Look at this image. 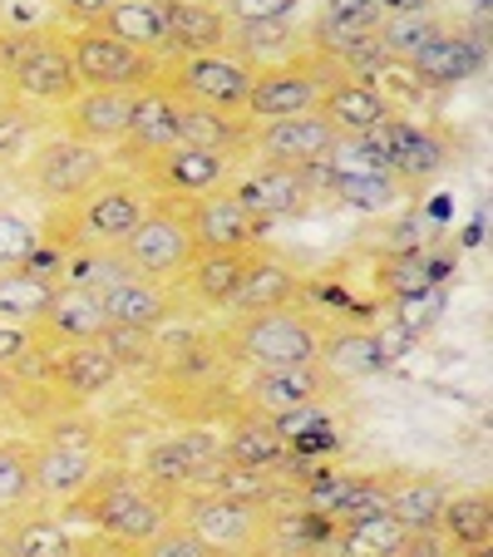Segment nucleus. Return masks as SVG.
I'll return each mask as SVG.
<instances>
[{"instance_id":"obj_57","label":"nucleus","mask_w":493,"mask_h":557,"mask_svg":"<svg viewBox=\"0 0 493 557\" xmlns=\"http://www.w3.org/2000/svg\"><path fill=\"white\" fill-rule=\"evenodd\" d=\"M0 5H5V0H0Z\"/></svg>"},{"instance_id":"obj_21","label":"nucleus","mask_w":493,"mask_h":557,"mask_svg":"<svg viewBox=\"0 0 493 557\" xmlns=\"http://www.w3.org/2000/svg\"><path fill=\"white\" fill-rule=\"evenodd\" d=\"M301 272L286 257H276L272 247H252L247 272H242L237 292H232L222 315H257V311H282V306H301Z\"/></svg>"},{"instance_id":"obj_20","label":"nucleus","mask_w":493,"mask_h":557,"mask_svg":"<svg viewBox=\"0 0 493 557\" xmlns=\"http://www.w3.org/2000/svg\"><path fill=\"white\" fill-rule=\"evenodd\" d=\"M134 99H138V89H79V95L54 114V128L79 138V144H95V148H109V153H114L128 134Z\"/></svg>"},{"instance_id":"obj_56","label":"nucleus","mask_w":493,"mask_h":557,"mask_svg":"<svg viewBox=\"0 0 493 557\" xmlns=\"http://www.w3.org/2000/svg\"><path fill=\"white\" fill-rule=\"evenodd\" d=\"M306 557H321V553H306Z\"/></svg>"},{"instance_id":"obj_24","label":"nucleus","mask_w":493,"mask_h":557,"mask_svg":"<svg viewBox=\"0 0 493 557\" xmlns=\"http://www.w3.org/2000/svg\"><path fill=\"white\" fill-rule=\"evenodd\" d=\"M99 306H104L109 321L119 326H138V331H163L183 315V301L173 286L163 282H144V276L124 272L119 282L99 286Z\"/></svg>"},{"instance_id":"obj_9","label":"nucleus","mask_w":493,"mask_h":557,"mask_svg":"<svg viewBox=\"0 0 493 557\" xmlns=\"http://www.w3.org/2000/svg\"><path fill=\"white\" fill-rule=\"evenodd\" d=\"M173 518L208 543L212 557H262V533H267V508L237 504L212 488H188L173 504Z\"/></svg>"},{"instance_id":"obj_16","label":"nucleus","mask_w":493,"mask_h":557,"mask_svg":"<svg viewBox=\"0 0 493 557\" xmlns=\"http://www.w3.org/2000/svg\"><path fill=\"white\" fill-rule=\"evenodd\" d=\"M370 138L380 144V158H385L390 178L399 183L405 198H420V193L444 173V163H449V144L434 134V124H420V119L390 114Z\"/></svg>"},{"instance_id":"obj_31","label":"nucleus","mask_w":493,"mask_h":557,"mask_svg":"<svg viewBox=\"0 0 493 557\" xmlns=\"http://www.w3.org/2000/svg\"><path fill=\"white\" fill-rule=\"evenodd\" d=\"M395 366L390 346L375 336V331H356V326H321V370L336 375L341 385L350 380H370V375H385Z\"/></svg>"},{"instance_id":"obj_2","label":"nucleus","mask_w":493,"mask_h":557,"mask_svg":"<svg viewBox=\"0 0 493 557\" xmlns=\"http://www.w3.org/2000/svg\"><path fill=\"white\" fill-rule=\"evenodd\" d=\"M222 356L242 370H286V366H321V321L301 306L257 315H227L222 326Z\"/></svg>"},{"instance_id":"obj_43","label":"nucleus","mask_w":493,"mask_h":557,"mask_svg":"<svg viewBox=\"0 0 493 557\" xmlns=\"http://www.w3.org/2000/svg\"><path fill=\"white\" fill-rule=\"evenodd\" d=\"M35 504V440H0V518Z\"/></svg>"},{"instance_id":"obj_13","label":"nucleus","mask_w":493,"mask_h":557,"mask_svg":"<svg viewBox=\"0 0 493 557\" xmlns=\"http://www.w3.org/2000/svg\"><path fill=\"white\" fill-rule=\"evenodd\" d=\"M0 85H5L11 99H21V104L45 109V114H60V109L85 89L79 74H74V64H70V50H64V25L35 35V45L11 64V74H5Z\"/></svg>"},{"instance_id":"obj_47","label":"nucleus","mask_w":493,"mask_h":557,"mask_svg":"<svg viewBox=\"0 0 493 557\" xmlns=\"http://www.w3.org/2000/svg\"><path fill=\"white\" fill-rule=\"evenodd\" d=\"M40 247V222L21 212L15 202H0V272L25 267V257Z\"/></svg>"},{"instance_id":"obj_32","label":"nucleus","mask_w":493,"mask_h":557,"mask_svg":"<svg viewBox=\"0 0 493 557\" xmlns=\"http://www.w3.org/2000/svg\"><path fill=\"white\" fill-rule=\"evenodd\" d=\"M444 498H449V484L434 479V473H390L385 513L395 518L405 533H434Z\"/></svg>"},{"instance_id":"obj_28","label":"nucleus","mask_w":493,"mask_h":557,"mask_svg":"<svg viewBox=\"0 0 493 557\" xmlns=\"http://www.w3.org/2000/svg\"><path fill=\"white\" fill-rule=\"evenodd\" d=\"M99 30L124 40L128 50L148 54V60H173V40H169V5L163 0H114L99 15Z\"/></svg>"},{"instance_id":"obj_35","label":"nucleus","mask_w":493,"mask_h":557,"mask_svg":"<svg viewBox=\"0 0 493 557\" xmlns=\"http://www.w3.org/2000/svg\"><path fill=\"white\" fill-rule=\"evenodd\" d=\"M178 144L218 148V153H232V158H252V119L178 104Z\"/></svg>"},{"instance_id":"obj_8","label":"nucleus","mask_w":493,"mask_h":557,"mask_svg":"<svg viewBox=\"0 0 493 557\" xmlns=\"http://www.w3.org/2000/svg\"><path fill=\"white\" fill-rule=\"evenodd\" d=\"M114 252L134 276L173 286L183 276V267L193 262V252H198V243H193V232H188V218H183V202L153 198L144 222L128 232Z\"/></svg>"},{"instance_id":"obj_23","label":"nucleus","mask_w":493,"mask_h":557,"mask_svg":"<svg viewBox=\"0 0 493 557\" xmlns=\"http://www.w3.org/2000/svg\"><path fill=\"white\" fill-rule=\"evenodd\" d=\"M341 144V134L316 114L296 119H267L252 124V158H272V163H296V169H316L331 148Z\"/></svg>"},{"instance_id":"obj_30","label":"nucleus","mask_w":493,"mask_h":557,"mask_svg":"<svg viewBox=\"0 0 493 557\" xmlns=\"http://www.w3.org/2000/svg\"><path fill=\"white\" fill-rule=\"evenodd\" d=\"M380 21H385L380 0H325L321 11H316L311 30H306V40H311L316 54H325V60L336 64L350 45H360L366 35H375Z\"/></svg>"},{"instance_id":"obj_22","label":"nucleus","mask_w":493,"mask_h":557,"mask_svg":"<svg viewBox=\"0 0 493 557\" xmlns=\"http://www.w3.org/2000/svg\"><path fill=\"white\" fill-rule=\"evenodd\" d=\"M0 557H89V547L54 508L30 504L0 518Z\"/></svg>"},{"instance_id":"obj_38","label":"nucleus","mask_w":493,"mask_h":557,"mask_svg":"<svg viewBox=\"0 0 493 557\" xmlns=\"http://www.w3.org/2000/svg\"><path fill=\"white\" fill-rule=\"evenodd\" d=\"M444 25H449V15H440L434 5H424V11H390L375 30V45L385 54V64H409Z\"/></svg>"},{"instance_id":"obj_17","label":"nucleus","mask_w":493,"mask_h":557,"mask_svg":"<svg viewBox=\"0 0 493 557\" xmlns=\"http://www.w3.org/2000/svg\"><path fill=\"white\" fill-rule=\"evenodd\" d=\"M395 70H409V79L420 89H454V85H464V79H479V74L489 70V30H483V25L473 30V21L469 25L449 21L415 60L395 64Z\"/></svg>"},{"instance_id":"obj_6","label":"nucleus","mask_w":493,"mask_h":557,"mask_svg":"<svg viewBox=\"0 0 493 557\" xmlns=\"http://www.w3.org/2000/svg\"><path fill=\"white\" fill-rule=\"evenodd\" d=\"M252 74L232 50L212 54H173L158 64V89H169L178 104L218 109V114H247V95H252Z\"/></svg>"},{"instance_id":"obj_52","label":"nucleus","mask_w":493,"mask_h":557,"mask_svg":"<svg viewBox=\"0 0 493 557\" xmlns=\"http://www.w3.org/2000/svg\"><path fill=\"white\" fill-rule=\"evenodd\" d=\"M399 557H454V547L444 543L440 533H409L405 547H399Z\"/></svg>"},{"instance_id":"obj_12","label":"nucleus","mask_w":493,"mask_h":557,"mask_svg":"<svg viewBox=\"0 0 493 557\" xmlns=\"http://www.w3.org/2000/svg\"><path fill=\"white\" fill-rule=\"evenodd\" d=\"M341 389L336 375L321 366H286V370H242L237 385V414L247 420H286L306 405H325Z\"/></svg>"},{"instance_id":"obj_15","label":"nucleus","mask_w":493,"mask_h":557,"mask_svg":"<svg viewBox=\"0 0 493 557\" xmlns=\"http://www.w3.org/2000/svg\"><path fill=\"white\" fill-rule=\"evenodd\" d=\"M222 459V434L212 430H178V434H163L144 449L138 459V479H144L153 494H163L169 504H178L188 488L202 484V473Z\"/></svg>"},{"instance_id":"obj_26","label":"nucleus","mask_w":493,"mask_h":557,"mask_svg":"<svg viewBox=\"0 0 493 557\" xmlns=\"http://www.w3.org/2000/svg\"><path fill=\"white\" fill-rule=\"evenodd\" d=\"M45 375L60 385V395H70L74 405L99 400L104 389L119 385V366L99 341H79V346H54Z\"/></svg>"},{"instance_id":"obj_51","label":"nucleus","mask_w":493,"mask_h":557,"mask_svg":"<svg viewBox=\"0 0 493 557\" xmlns=\"http://www.w3.org/2000/svg\"><path fill=\"white\" fill-rule=\"evenodd\" d=\"M114 0H50L54 21L64 25V30H74V25H99V15L109 11Z\"/></svg>"},{"instance_id":"obj_18","label":"nucleus","mask_w":493,"mask_h":557,"mask_svg":"<svg viewBox=\"0 0 493 557\" xmlns=\"http://www.w3.org/2000/svg\"><path fill=\"white\" fill-rule=\"evenodd\" d=\"M183 218H188V232L198 252H247V247H262V222L232 198V188L202 193V198L183 202Z\"/></svg>"},{"instance_id":"obj_53","label":"nucleus","mask_w":493,"mask_h":557,"mask_svg":"<svg viewBox=\"0 0 493 557\" xmlns=\"http://www.w3.org/2000/svg\"><path fill=\"white\" fill-rule=\"evenodd\" d=\"M424 5H430V0H380V11H424Z\"/></svg>"},{"instance_id":"obj_46","label":"nucleus","mask_w":493,"mask_h":557,"mask_svg":"<svg viewBox=\"0 0 493 557\" xmlns=\"http://www.w3.org/2000/svg\"><path fill=\"white\" fill-rule=\"evenodd\" d=\"M325 193H336L346 208H356V212H390L405 193H399V183L390 178V169H380V173H360V178H341V183H331Z\"/></svg>"},{"instance_id":"obj_48","label":"nucleus","mask_w":493,"mask_h":557,"mask_svg":"<svg viewBox=\"0 0 493 557\" xmlns=\"http://www.w3.org/2000/svg\"><path fill=\"white\" fill-rule=\"evenodd\" d=\"M35 360H45V366H50V346L40 341V331H35V326H15V321H0V370L25 375Z\"/></svg>"},{"instance_id":"obj_29","label":"nucleus","mask_w":493,"mask_h":557,"mask_svg":"<svg viewBox=\"0 0 493 557\" xmlns=\"http://www.w3.org/2000/svg\"><path fill=\"white\" fill-rule=\"evenodd\" d=\"M247 252H193V262L183 267V276L173 282L183 306H202V311H227L232 292H237L242 272H247Z\"/></svg>"},{"instance_id":"obj_4","label":"nucleus","mask_w":493,"mask_h":557,"mask_svg":"<svg viewBox=\"0 0 493 557\" xmlns=\"http://www.w3.org/2000/svg\"><path fill=\"white\" fill-rule=\"evenodd\" d=\"M114 169V153L109 148H95V144H79L70 134H45L35 144V153L21 163L15 183H21L30 198H40L45 208H60V202L79 198L89 183H99L104 173Z\"/></svg>"},{"instance_id":"obj_42","label":"nucleus","mask_w":493,"mask_h":557,"mask_svg":"<svg viewBox=\"0 0 493 557\" xmlns=\"http://www.w3.org/2000/svg\"><path fill=\"white\" fill-rule=\"evenodd\" d=\"M54 286H60V282L30 272V267H11V272H0V321L35 326V321L45 315V306H50Z\"/></svg>"},{"instance_id":"obj_11","label":"nucleus","mask_w":493,"mask_h":557,"mask_svg":"<svg viewBox=\"0 0 493 557\" xmlns=\"http://www.w3.org/2000/svg\"><path fill=\"white\" fill-rule=\"evenodd\" d=\"M242 158L232 153H218V148H193V144H173L153 158H134L124 163L128 173L148 183L153 198H169V202H188V198H202V193H218L232 183Z\"/></svg>"},{"instance_id":"obj_41","label":"nucleus","mask_w":493,"mask_h":557,"mask_svg":"<svg viewBox=\"0 0 493 557\" xmlns=\"http://www.w3.org/2000/svg\"><path fill=\"white\" fill-rule=\"evenodd\" d=\"M198 488H212V494H227L237 504H257V508H272L276 498L286 494V479L276 469H237V463H212L202 473Z\"/></svg>"},{"instance_id":"obj_45","label":"nucleus","mask_w":493,"mask_h":557,"mask_svg":"<svg viewBox=\"0 0 493 557\" xmlns=\"http://www.w3.org/2000/svg\"><path fill=\"white\" fill-rule=\"evenodd\" d=\"M99 346L114 356L119 375H128V370H153L158 366V331H138V326H119V321H109L104 336H99Z\"/></svg>"},{"instance_id":"obj_3","label":"nucleus","mask_w":493,"mask_h":557,"mask_svg":"<svg viewBox=\"0 0 493 557\" xmlns=\"http://www.w3.org/2000/svg\"><path fill=\"white\" fill-rule=\"evenodd\" d=\"M70 513H85V523L95 528L104 543L124 547V553L148 543L158 528L173 523L169 498L153 494L138 473H109V469H99V479L85 488V498H79Z\"/></svg>"},{"instance_id":"obj_39","label":"nucleus","mask_w":493,"mask_h":557,"mask_svg":"<svg viewBox=\"0 0 493 557\" xmlns=\"http://www.w3.org/2000/svg\"><path fill=\"white\" fill-rule=\"evenodd\" d=\"M405 537H409V533H405V528H399L390 513L356 518V523H336V533H331V547H325V557H399Z\"/></svg>"},{"instance_id":"obj_19","label":"nucleus","mask_w":493,"mask_h":557,"mask_svg":"<svg viewBox=\"0 0 493 557\" xmlns=\"http://www.w3.org/2000/svg\"><path fill=\"white\" fill-rule=\"evenodd\" d=\"M390 114H399L390 104V95L370 79V74H350V70H336L331 74V85H325L321 104H316V119L336 128L341 138H366L385 124Z\"/></svg>"},{"instance_id":"obj_36","label":"nucleus","mask_w":493,"mask_h":557,"mask_svg":"<svg viewBox=\"0 0 493 557\" xmlns=\"http://www.w3.org/2000/svg\"><path fill=\"white\" fill-rule=\"evenodd\" d=\"M434 533H440L454 553L479 547V543H493V494L483 484L479 488H449Z\"/></svg>"},{"instance_id":"obj_33","label":"nucleus","mask_w":493,"mask_h":557,"mask_svg":"<svg viewBox=\"0 0 493 557\" xmlns=\"http://www.w3.org/2000/svg\"><path fill=\"white\" fill-rule=\"evenodd\" d=\"M169 5V40L173 54H212L227 50L232 21L218 0H163Z\"/></svg>"},{"instance_id":"obj_50","label":"nucleus","mask_w":493,"mask_h":557,"mask_svg":"<svg viewBox=\"0 0 493 557\" xmlns=\"http://www.w3.org/2000/svg\"><path fill=\"white\" fill-rule=\"evenodd\" d=\"M222 15L232 25H257V21H296L301 0H218Z\"/></svg>"},{"instance_id":"obj_1","label":"nucleus","mask_w":493,"mask_h":557,"mask_svg":"<svg viewBox=\"0 0 493 557\" xmlns=\"http://www.w3.org/2000/svg\"><path fill=\"white\" fill-rule=\"evenodd\" d=\"M153 208V193L138 173H128L124 163L104 173L99 183H89L79 198L60 202V208H45L40 237L64 252H79V247H119L128 232L144 222V212Z\"/></svg>"},{"instance_id":"obj_7","label":"nucleus","mask_w":493,"mask_h":557,"mask_svg":"<svg viewBox=\"0 0 493 557\" xmlns=\"http://www.w3.org/2000/svg\"><path fill=\"white\" fill-rule=\"evenodd\" d=\"M227 188L262 227H272V222L311 212V202L321 198V163L296 169V163H272V158H242Z\"/></svg>"},{"instance_id":"obj_55","label":"nucleus","mask_w":493,"mask_h":557,"mask_svg":"<svg viewBox=\"0 0 493 557\" xmlns=\"http://www.w3.org/2000/svg\"><path fill=\"white\" fill-rule=\"evenodd\" d=\"M5 104H11V95H5V85H0V109H5Z\"/></svg>"},{"instance_id":"obj_27","label":"nucleus","mask_w":493,"mask_h":557,"mask_svg":"<svg viewBox=\"0 0 493 557\" xmlns=\"http://www.w3.org/2000/svg\"><path fill=\"white\" fill-rule=\"evenodd\" d=\"M173 144H178V99L158 85L138 89L134 119H128V134H124V144L114 148V158L119 163H134V158H153Z\"/></svg>"},{"instance_id":"obj_34","label":"nucleus","mask_w":493,"mask_h":557,"mask_svg":"<svg viewBox=\"0 0 493 557\" xmlns=\"http://www.w3.org/2000/svg\"><path fill=\"white\" fill-rule=\"evenodd\" d=\"M306 30L296 21H257V25H232L227 50L237 54L247 70H272V64L292 60L306 50Z\"/></svg>"},{"instance_id":"obj_49","label":"nucleus","mask_w":493,"mask_h":557,"mask_svg":"<svg viewBox=\"0 0 493 557\" xmlns=\"http://www.w3.org/2000/svg\"><path fill=\"white\" fill-rule=\"evenodd\" d=\"M124 557H212L208 553V543H202L193 528H183L178 518H173L169 528H158L148 543H138V547H128Z\"/></svg>"},{"instance_id":"obj_40","label":"nucleus","mask_w":493,"mask_h":557,"mask_svg":"<svg viewBox=\"0 0 493 557\" xmlns=\"http://www.w3.org/2000/svg\"><path fill=\"white\" fill-rule=\"evenodd\" d=\"M45 134H54V114L11 99L0 109V173H21V163L35 153V144Z\"/></svg>"},{"instance_id":"obj_25","label":"nucleus","mask_w":493,"mask_h":557,"mask_svg":"<svg viewBox=\"0 0 493 557\" xmlns=\"http://www.w3.org/2000/svg\"><path fill=\"white\" fill-rule=\"evenodd\" d=\"M109 326L104 306H99V292H89V286H70L60 282L50 296V306H45V315L35 321V331H40L45 346H79V341H99Z\"/></svg>"},{"instance_id":"obj_10","label":"nucleus","mask_w":493,"mask_h":557,"mask_svg":"<svg viewBox=\"0 0 493 557\" xmlns=\"http://www.w3.org/2000/svg\"><path fill=\"white\" fill-rule=\"evenodd\" d=\"M341 64H331L325 54H316L306 45L301 54L272 64V70L252 74V95H247V119L252 124H267V119H296V114H316L325 85Z\"/></svg>"},{"instance_id":"obj_44","label":"nucleus","mask_w":493,"mask_h":557,"mask_svg":"<svg viewBox=\"0 0 493 557\" xmlns=\"http://www.w3.org/2000/svg\"><path fill=\"white\" fill-rule=\"evenodd\" d=\"M434 282H440V262H434L430 247H399V252L380 267V286H385V296H395V301L434 292Z\"/></svg>"},{"instance_id":"obj_14","label":"nucleus","mask_w":493,"mask_h":557,"mask_svg":"<svg viewBox=\"0 0 493 557\" xmlns=\"http://www.w3.org/2000/svg\"><path fill=\"white\" fill-rule=\"evenodd\" d=\"M64 50L85 89H148L158 79V60L128 50L124 40L104 35L99 25H74L64 30Z\"/></svg>"},{"instance_id":"obj_37","label":"nucleus","mask_w":493,"mask_h":557,"mask_svg":"<svg viewBox=\"0 0 493 557\" xmlns=\"http://www.w3.org/2000/svg\"><path fill=\"white\" fill-rule=\"evenodd\" d=\"M222 463H237V469H276L282 473L286 463H292V449H286V440L276 434V424L237 414L232 430L222 434Z\"/></svg>"},{"instance_id":"obj_5","label":"nucleus","mask_w":493,"mask_h":557,"mask_svg":"<svg viewBox=\"0 0 493 557\" xmlns=\"http://www.w3.org/2000/svg\"><path fill=\"white\" fill-rule=\"evenodd\" d=\"M99 469H104V454H99L95 424H54L35 444V504L74 508L99 479Z\"/></svg>"},{"instance_id":"obj_54","label":"nucleus","mask_w":493,"mask_h":557,"mask_svg":"<svg viewBox=\"0 0 493 557\" xmlns=\"http://www.w3.org/2000/svg\"><path fill=\"white\" fill-rule=\"evenodd\" d=\"M464 5H469V11H479V21H483V15H489V5H493V0H464Z\"/></svg>"}]
</instances>
